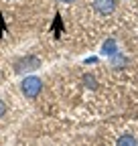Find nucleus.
<instances>
[{
    "label": "nucleus",
    "instance_id": "423d86ee",
    "mask_svg": "<svg viewBox=\"0 0 138 146\" xmlns=\"http://www.w3.org/2000/svg\"><path fill=\"white\" fill-rule=\"evenodd\" d=\"M4 114H6V104H4L2 100H0V118H2Z\"/></svg>",
    "mask_w": 138,
    "mask_h": 146
},
{
    "label": "nucleus",
    "instance_id": "39448f33",
    "mask_svg": "<svg viewBox=\"0 0 138 146\" xmlns=\"http://www.w3.org/2000/svg\"><path fill=\"white\" fill-rule=\"evenodd\" d=\"M116 146H138V140L134 138V136H130V134H126V136H122L118 140V144Z\"/></svg>",
    "mask_w": 138,
    "mask_h": 146
},
{
    "label": "nucleus",
    "instance_id": "20e7f679",
    "mask_svg": "<svg viewBox=\"0 0 138 146\" xmlns=\"http://www.w3.org/2000/svg\"><path fill=\"white\" fill-rule=\"evenodd\" d=\"M118 53V45H116V41H106L102 45V55H106V57H112V55H116Z\"/></svg>",
    "mask_w": 138,
    "mask_h": 146
},
{
    "label": "nucleus",
    "instance_id": "7ed1b4c3",
    "mask_svg": "<svg viewBox=\"0 0 138 146\" xmlns=\"http://www.w3.org/2000/svg\"><path fill=\"white\" fill-rule=\"evenodd\" d=\"M116 6H118L116 0H94V8L100 14H112L116 10Z\"/></svg>",
    "mask_w": 138,
    "mask_h": 146
},
{
    "label": "nucleus",
    "instance_id": "0eeeda50",
    "mask_svg": "<svg viewBox=\"0 0 138 146\" xmlns=\"http://www.w3.org/2000/svg\"><path fill=\"white\" fill-rule=\"evenodd\" d=\"M61 2H67L69 4V2H75V0H61Z\"/></svg>",
    "mask_w": 138,
    "mask_h": 146
},
{
    "label": "nucleus",
    "instance_id": "f03ea898",
    "mask_svg": "<svg viewBox=\"0 0 138 146\" xmlns=\"http://www.w3.org/2000/svg\"><path fill=\"white\" fill-rule=\"evenodd\" d=\"M39 65H41V61L37 57H25V59H21L19 63H16V71L19 73H29L33 69H37Z\"/></svg>",
    "mask_w": 138,
    "mask_h": 146
},
{
    "label": "nucleus",
    "instance_id": "f257e3e1",
    "mask_svg": "<svg viewBox=\"0 0 138 146\" xmlns=\"http://www.w3.org/2000/svg\"><path fill=\"white\" fill-rule=\"evenodd\" d=\"M21 89H23V94H25L27 98H37V96L41 94V89H43V83H41V79H39V77L29 75V77H25V79H23Z\"/></svg>",
    "mask_w": 138,
    "mask_h": 146
}]
</instances>
